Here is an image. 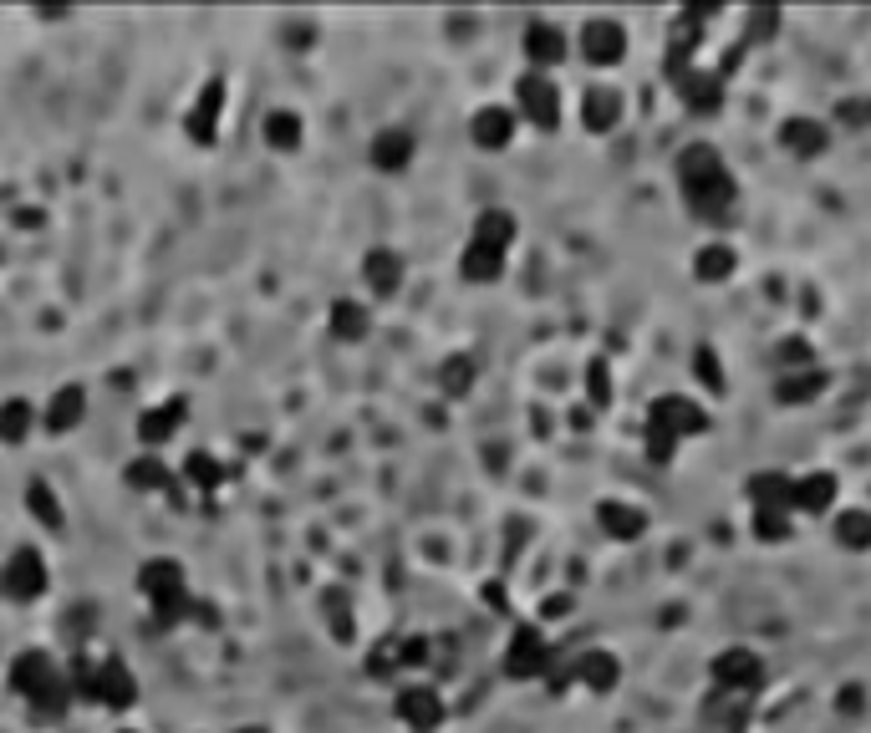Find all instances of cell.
<instances>
[{"label": "cell", "instance_id": "37", "mask_svg": "<svg viewBox=\"0 0 871 733\" xmlns=\"http://www.w3.org/2000/svg\"><path fill=\"white\" fill-rule=\"evenodd\" d=\"M835 535H841V541H847L851 551H861V545H871V519H867V515H841Z\"/></svg>", "mask_w": 871, "mask_h": 733}, {"label": "cell", "instance_id": "14", "mask_svg": "<svg viewBox=\"0 0 871 733\" xmlns=\"http://www.w3.org/2000/svg\"><path fill=\"white\" fill-rule=\"evenodd\" d=\"M714 677L729 687V693H744V687L760 683V657H754V652H744V647H729L724 657L714 662Z\"/></svg>", "mask_w": 871, "mask_h": 733}, {"label": "cell", "instance_id": "1", "mask_svg": "<svg viewBox=\"0 0 871 733\" xmlns=\"http://www.w3.org/2000/svg\"><path fill=\"white\" fill-rule=\"evenodd\" d=\"M677 184H683V194H689V205L699 209V215H714V209L734 205V179H729L724 158L709 143L683 148V158H677Z\"/></svg>", "mask_w": 871, "mask_h": 733}, {"label": "cell", "instance_id": "35", "mask_svg": "<svg viewBox=\"0 0 871 733\" xmlns=\"http://www.w3.org/2000/svg\"><path fill=\"white\" fill-rule=\"evenodd\" d=\"M729 270H734V255H729L724 245H714V250H703V255H699V276H703V280H724Z\"/></svg>", "mask_w": 871, "mask_h": 733}, {"label": "cell", "instance_id": "18", "mask_svg": "<svg viewBox=\"0 0 871 733\" xmlns=\"http://www.w3.org/2000/svg\"><path fill=\"white\" fill-rule=\"evenodd\" d=\"M525 57H531L535 67H556V61L566 57V37H561L556 26L531 21V31H525Z\"/></svg>", "mask_w": 871, "mask_h": 733}, {"label": "cell", "instance_id": "12", "mask_svg": "<svg viewBox=\"0 0 871 733\" xmlns=\"http://www.w3.org/2000/svg\"><path fill=\"white\" fill-rule=\"evenodd\" d=\"M413 153H418V143H413L408 128H383L373 138V169L377 174H403L413 164Z\"/></svg>", "mask_w": 871, "mask_h": 733}, {"label": "cell", "instance_id": "33", "mask_svg": "<svg viewBox=\"0 0 871 733\" xmlns=\"http://www.w3.org/2000/svg\"><path fill=\"white\" fill-rule=\"evenodd\" d=\"M194 612V602H189V591H169V596H154V622L158 626H174V622H184V616Z\"/></svg>", "mask_w": 871, "mask_h": 733}, {"label": "cell", "instance_id": "9", "mask_svg": "<svg viewBox=\"0 0 871 733\" xmlns=\"http://www.w3.org/2000/svg\"><path fill=\"white\" fill-rule=\"evenodd\" d=\"M515 97H521V112L535 122V128H556V118H561V97H556V87L545 82L541 72L525 77L521 92H515Z\"/></svg>", "mask_w": 871, "mask_h": 733}, {"label": "cell", "instance_id": "32", "mask_svg": "<svg viewBox=\"0 0 871 733\" xmlns=\"http://www.w3.org/2000/svg\"><path fill=\"white\" fill-rule=\"evenodd\" d=\"M31 709H37L41 719H61V713L72 709V687H67V677H57L51 687H41V693L31 697Z\"/></svg>", "mask_w": 871, "mask_h": 733}, {"label": "cell", "instance_id": "27", "mask_svg": "<svg viewBox=\"0 0 871 733\" xmlns=\"http://www.w3.org/2000/svg\"><path fill=\"white\" fill-rule=\"evenodd\" d=\"M576 673H581V683L592 687V693H606V687L617 683V662L606 657V652H586Z\"/></svg>", "mask_w": 871, "mask_h": 733}, {"label": "cell", "instance_id": "17", "mask_svg": "<svg viewBox=\"0 0 871 733\" xmlns=\"http://www.w3.org/2000/svg\"><path fill=\"white\" fill-rule=\"evenodd\" d=\"M469 132H474V143L479 148H505L509 138H515V112L509 108H479L474 122H469Z\"/></svg>", "mask_w": 871, "mask_h": 733}, {"label": "cell", "instance_id": "19", "mask_svg": "<svg viewBox=\"0 0 871 733\" xmlns=\"http://www.w3.org/2000/svg\"><path fill=\"white\" fill-rule=\"evenodd\" d=\"M367 331H373V316H367L363 301H331V337L337 341H363Z\"/></svg>", "mask_w": 871, "mask_h": 733}, {"label": "cell", "instance_id": "26", "mask_svg": "<svg viewBox=\"0 0 871 733\" xmlns=\"http://www.w3.org/2000/svg\"><path fill=\"white\" fill-rule=\"evenodd\" d=\"M26 509H31V515H37L47 529H61V519H67V515H61V505H57V489L41 484V479L26 489Z\"/></svg>", "mask_w": 871, "mask_h": 733}, {"label": "cell", "instance_id": "4", "mask_svg": "<svg viewBox=\"0 0 871 733\" xmlns=\"http://www.w3.org/2000/svg\"><path fill=\"white\" fill-rule=\"evenodd\" d=\"M505 673L509 677H541L551 673V647L535 626H521L515 637H509V652H505Z\"/></svg>", "mask_w": 871, "mask_h": 733}, {"label": "cell", "instance_id": "28", "mask_svg": "<svg viewBox=\"0 0 871 733\" xmlns=\"http://www.w3.org/2000/svg\"><path fill=\"white\" fill-rule=\"evenodd\" d=\"M831 499H835V479H831V474H811L805 484H795V509H811V515H815V509H825Z\"/></svg>", "mask_w": 871, "mask_h": 733}, {"label": "cell", "instance_id": "34", "mask_svg": "<svg viewBox=\"0 0 871 733\" xmlns=\"http://www.w3.org/2000/svg\"><path fill=\"white\" fill-rule=\"evenodd\" d=\"M785 143L795 148V153H815V148L825 143V132H821V122H811V118H795L785 128Z\"/></svg>", "mask_w": 871, "mask_h": 733}, {"label": "cell", "instance_id": "13", "mask_svg": "<svg viewBox=\"0 0 871 733\" xmlns=\"http://www.w3.org/2000/svg\"><path fill=\"white\" fill-rule=\"evenodd\" d=\"M82 413H87L82 383H67V387H57V393H51V403L41 408V423H47L51 433H72L77 423H82Z\"/></svg>", "mask_w": 871, "mask_h": 733}, {"label": "cell", "instance_id": "2", "mask_svg": "<svg viewBox=\"0 0 871 733\" xmlns=\"http://www.w3.org/2000/svg\"><path fill=\"white\" fill-rule=\"evenodd\" d=\"M703 423L709 418L693 408L689 397H663L653 408V423H647V444H653L657 458H667V448H677V438H683V433H699Z\"/></svg>", "mask_w": 871, "mask_h": 733}, {"label": "cell", "instance_id": "20", "mask_svg": "<svg viewBox=\"0 0 871 733\" xmlns=\"http://www.w3.org/2000/svg\"><path fill=\"white\" fill-rule=\"evenodd\" d=\"M138 586H143L148 602H154V596H169V591H184V565L179 561H148L143 571H138Z\"/></svg>", "mask_w": 871, "mask_h": 733}, {"label": "cell", "instance_id": "39", "mask_svg": "<svg viewBox=\"0 0 871 733\" xmlns=\"http://www.w3.org/2000/svg\"><path fill=\"white\" fill-rule=\"evenodd\" d=\"M240 733H266V729H240Z\"/></svg>", "mask_w": 871, "mask_h": 733}, {"label": "cell", "instance_id": "31", "mask_svg": "<svg viewBox=\"0 0 871 733\" xmlns=\"http://www.w3.org/2000/svg\"><path fill=\"white\" fill-rule=\"evenodd\" d=\"M184 479H189L194 489H219L225 469H219L215 454H189V464H184Z\"/></svg>", "mask_w": 871, "mask_h": 733}, {"label": "cell", "instance_id": "22", "mask_svg": "<svg viewBox=\"0 0 871 733\" xmlns=\"http://www.w3.org/2000/svg\"><path fill=\"white\" fill-rule=\"evenodd\" d=\"M31 423H37V408H31L26 397H11V403L0 408V444H26Z\"/></svg>", "mask_w": 871, "mask_h": 733}, {"label": "cell", "instance_id": "7", "mask_svg": "<svg viewBox=\"0 0 871 733\" xmlns=\"http://www.w3.org/2000/svg\"><path fill=\"white\" fill-rule=\"evenodd\" d=\"M184 397H169V403H154V408L138 418V444L143 448H164L174 438V433L184 428Z\"/></svg>", "mask_w": 871, "mask_h": 733}, {"label": "cell", "instance_id": "11", "mask_svg": "<svg viewBox=\"0 0 871 733\" xmlns=\"http://www.w3.org/2000/svg\"><path fill=\"white\" fill-rule=\"evenodd\" d=\"M581 51H586V61L592 67H612V61H622V26L606 21V16H596V21H586V31H581Z\"/></svg>", "mask_w": 871, "mask_h": 733}, {"label": "cell", "instance_id": "8", "mask_svg": "<svg viewBox=\"0 0 871 733\" xmlns=\"http://www.w3.org/2000/svg\"><path fill=\"white\" fill-rule=\"evenodd\" d=\"M133 697H138V677H133V667H122L118 657L97 662V703H102V709H128Z\"/></svg>", "mask_w": 871, "mask_h": 733}, {"label": "cell", "instance_id": "38", "mask_svg": "<svg viewBox=\"0 0 871 733\" xmlns=\"http://www.w3.org/2000/svg\"><path fill=\"white\" fill-rule=\"evenodd\" d=\"M393 667H403V662H398V637L377 642L373 662H367V673H373V677H387V673H393Z\"/></svg>", "mask_w": 871, "mask_h": 733}, {"label": "cell", "instance_id": "25", "mask_svg": "<svg viewBox=\"0 0 871 733\" xmlns=\"http://www.w3.org/2000/svg\"><path fill=\"white\" fill-rule=\"evenodd\" d=\"M602 525H606V535H617V541H637L647 519H642V509L617 505V499H612V505H602Z\"/></svg>", "mask_w": 871, "mask_h": 733}, {"label": "cell", "instance_id": "24", "mask_svg": "<svg viewBox=\"0 0 871 733\" xmlns=\"http://www.w3.org/2000/svg\"><path fill=\"white\" fill-rule=\"evenodd\" d=\"M128 484H133V489H143V494H158V489H169V484H174V474L164 469V458L143 454V458H133V464H128Z\"/></svg>", "mask_w": 871, "mask_h": 733}, {"label": "cell", "instance_id": "36", "mask_svg": "<svg viewBox=\"0 0 871 733\" xmlns=\"http://www.w3.org/2000/svg\"><path fill=\"white\" fill-rule=\"evenodd\" d=\"M321 606H327V616H331V632H337L342 642L352 637V616H347V591H327L321 596Z\"/></svg>", "mask_w": 871, "mask_h": 733}, {"label": "cell", "instance_id": "10", "mask_svg": "<svg viewBox=\"0 0 871 733\" xmlns=\"http://www.w3.org/2000/svg\"><path fill=\"white\" fill-rule=\"evenodd\" d=\"M57 667H51V657L47 652H21V657L11 662V693L16 697H26V703H31V697L41 693V687H51L57 683Z\"/></svg>", "mask_w": 871, "mask_h": 733}, {"label": "cell", "instance_id": "21", "mask_svg": "<svg viewBox=\"0 0 871 733\" xmlns=\"http://www.w3.org/2000/svg\"><path fill=\"white\" fill-rule=\"evenodd\" d=\"M581 118H586V128L606 132V128H612V122L622 118V102H617V92H606V87H592V92H586V102H581Z\"/></svg>", "mask_w": 871, "mask_h": 733}, {"label": "cell", "instance_id": "30", "mask_svg": "<svg viewBox=\"0 0 871 733\" xmlns=\"http://www.w3.org/2000/svg\"><path fill=\"white\" fill-rule=\"evenodd\" d=\"M438 387H444L448 397H464V393L474 387V361L464 357V351H459V357H448V361H444V373H438Z\"/></svg>", "mask_w": 871, "mask_h": 733}, {"label": "cell", "instance_id": "23", "mask_svg": "<svg viewBox=\"0 0 871 733\" xmlns=\"http://www.w3.org/2000/svg\"><path fill=\"white\" fill-rule=\"evenodd\" d=\"M266 143L276 148V153H296V148H301V118L286 112V108H276L266 118Z\"/></svg>", "mask_w": 871, "mask_h": 733}, {"label": "cell", "instance_id": "5", "mask_svg": "<svg viewBox=\"0 0 871 733\" xmlns=\"http://www.w3.org/2000/svg\"><path fill=\"white\" fill-rule=\"evenodd\" d=\"M219 112H225V82H205L199 87V97H194V108H189V118H184V132H189L194 143H215L219 138Z\"/></svg>", "mask_w": 871, "mask_h": 733}, {"label": "cell", "instance_id": "29", "mask_svg": "<svg viewBox=\"0 0 871 733\" xmlns=\"http://www.w3.org/2000/svg\"><path fill=\"white\" fill-rule=\"evenodd\" d=\"M474 240L495 245V250H509V240H515V219L499 215V209H489V215H479V225H474Z\"/></svg>", "mask_w": 871, "mask_h": 733}, {"label": "cell", "instance_id": "6", "mask_svg": "<svg viewBox=\"0 0 871 733\" xmlns=\"http://www.w3.org/2000/svg\"><path fill=\"white\" fill-rule=\"evenodd\" d=\"M393 709H398V719L408 723L413 733H434L438 723H444V697H438L434 687H424V683H418V687H403Z\"/></svg>", "mask_w": 871, "mask_h": 733}, {"label": "cell", "instance_id": "16", "mask_svg": "<svg viewBox=\"0 0 871 733\" xmlns=\"http://www.w3.org/2000/svg\"><path fill=\"white\" fill-rule=\"evenodd\" d=\"M459 270L474 286H489V280H499V270H505V250H495V245H484V240H469L464 245Z\"/></svg>", "mask_w": 871, "mask_h": 733}, {"label": "cell", "instance_id": "3", "mask_svg": "<svg viewBox=\"0 0 871 733\" xmlns=\"http://www.w3.org/2000/svg\"><path fill=\"white\" fill-rule=\"evenodd\" d=\"M0 591L11 602H37L41 591H47V561H41V551H31V545L11 551V561L0 565Z\"/></svg>", "mask_w": 871, "mask_h": 733}, {"label": "cell", "instance_id": "15", "mask_svg": "<svg viewBox=\"0 0 871 733\" xmlns=\"http://www.w3.org/2000/svg\"><path fill=\"white\" fill-rule=\"evenodd\" d=\"M363 280L377 290V296H393V290L403 286V260H398V250H387V245L367 250V260H363Z\"/></svg>", "mask_w": 871, "mask_h": 733}]
</instances>
